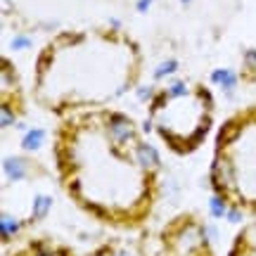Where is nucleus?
I'll return each mask as SVG.
<instances>
[{
	"mask_svg": "<svg viewBox=\"0 0 256 256\" xmlns=\"http://www.w3.org/2000/svg\"><path fill=\"white\" fill-rule=\"evenodd\" d=\"M52 162L64 194L90 218L138 228L162 194V159L147 130L119 107L78 110L52 130Z\"/></svg>",
	"mask_w": 256,
	"mask_h": 256,
	"instance_id": "nucleus-1",
	"label": "nucleus"
},
{
	"mask_svg": "<svg viewBox=\"0 0 256 256\" xmlns=\"http://www.w3.org/2000/svg\"><path fill=\"white\" fill-rule=\"evenodd\" d=\"M142 72V48L124 28H66L36 52L31 100L55 119L78 110L114 107L140 83Z\"/></svg>",
	"mask_w": 256,
	"mask_h": 256,
	"instance_id": "nucleus-2",
	"label": "nucleus"
},
{
	"mask_svg": "<svg viewBox=\"0 0 256 256\" xmlns=\"http://www.w3.org/2000/svg\"><path fill=\"white\" fill-rule=\"evenodd\" d=\"M211 204L230 220L256 216V102L228 114L214 133Z\"/></svg>",
	"mask_w": 256,
	"mask_h": 256,
	"instance_id": "nucleus-3",
	"label": "nucleus"
},
{
	"mask_svg": "<svg viewBox=\"0 0 256 256\" xmlns=\"http://www.w3.org/2000/svg\"><path fill=\"white\" fill-rule=\"evenodd\" d=\"M216 124V98L204 81L178 78L156 88L147 102L145 130L178 156L197 152Z\"/></svg>",
	"mask_w": 256,
	"mask_h": 256,
	"instance_id": "nucleus-4",
	"label": "nucleus"
},
{
	"mask_svg": "<svg viewBox=\"0 0 256 256\" xmlns=\"http://www.w3.org/2000/svg\"><path fill=\"white\" fill-rule=\"evenodd\" d=\"M12 256H76L69 247L57 244L52 240H28L22 249H17Z\"/></svg>",
	"mask_w": 256,
	"mask_h": 256,
	"instance_id": "nucleus-5",
	"label": "nucleus"
},
{
	"mask_svg": "<svg viewBox=\"0 0 256 256\" xmlns=\"http://www.w3.org/2000/svg\"><path fill=\"white\" fill-rule=\"evenodd\" d=\"M228 256H256V220L247 223L235 235L228 249Z\"/></svg>",
	"mask_w": 256,
	"mask_h": 256,
	"instance_id": "nucleus-6",
	"label": "nucleus"
}]
</instances>
